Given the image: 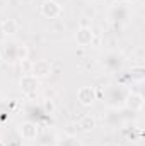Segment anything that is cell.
Listing matches in <instances>:
<instances>
[{
  "mask_svg": "<svg viewBox=\"0 0 145 146\" xmlns=\"http://www.w3.org/2000/svg\"><path fill=\"white\" fill-rule=\"evenodd\" d=\"M50 73V65H48V61H36L34 63V66H33V73L31 75H48Z\"/></svg>",
  "mask_w": 145,
  "mask_h": 146,
  "instance_id": "obj_11",
  "label": "cell"
},
{
  "mask_svg": "<svg viewBox=\"0 0 145 146\" xmlns=\"http://www.w3.org/2000/svg\"><path fill=\"white\" fill-rule=\"evenodd\" d=\"M92 126H94V121H92L91 117H84V119L80 121V129H84V131L91 129Z\"/></svg>",
  "mask_w": 145,
  "mask_h": 146,
  "instance_id": "obj_13",
  "label": "cell"
},
{
  "mask_svg": "<svg viewBox=\"0 0 145 146\" xmlns=\"http://www.w3.org/2000/svg\"><path fill=\"white\" fill-rule=\"evenodd\" d=\"M123 63H125V58H123V54L118 53V51H108V53L103 56V66H104L106 72L114 73V72H118V70H121Z\"/></svg>",
  "mask_w": 145,
  "mask_h": 146,
  "instance_id": "obj_2",
  "label": "cell"
},
{
  "mask_svg": "<svg viewBox=\"0 0 145 146\" xmlns=\"http://www.w3.org/2000/svg\"><path fill=\"white\" fill-rule=\"evenodd\" d=\"M135 2H138V0H123V3H126V5H130V3H135Z\"/></svg>",
  "mask_w": 145,
  "mask_h": 146,
  "instance_id": "obj_15",
  "label": "cell"
},
{
  "mask_svg": "<svg viewBox=\"0 0 145 146\" xmlns=\"http://www.w3.org/2000/svg\"><path fill=\"white\" fill-rule=\"evenodd\" d=\"M21 88L26 95H34L38 90V78L34 75H24L21 78Z\"/></svg>",
  "mask_w": 145,
  "mask_h": 146,
  "instance_id": "obj_5",
  "label": "cell"
},
{
  "mask_svg": "<svg viewBox=\"0 0 145 146\" xmlns=\"http://www.w3.org/2000/svg\"><path fill=\"white\" fill-rule=\"evenodd\" d=\"M19 133L24 139H34L38 136V126L34 122H24V124H21Z\"/></svg>",
  "mask_w": 145,
  "mask_h": 146,
  "instance_id": "obj_8",
  "label": "cell"
},
{
  "mask_svg": "<svg viewBox=\"0 0 145 146\" xmlns=\"http://www.w3.org/2000/svg\"><path fill=\"white\" fill-rule=\"evenodd\" d=\"M5 9V0H0V12Z\"/></svg>",
  "mask_w": 145,
  "mask_h": 146,
  "instance_id": "obj_16",
  "label": "cell"
},
{
  "mask_svg": "<svg viewBox=\"0 0 145 146\" xmlns=\"http://www.w3.org/2000/svg\"><path fill=\"white\" fill-rule=\"evenodd\" d=\"M80 146H87V145H80Z\"/></svg>",
  "mask_w": 145,
  "mask_h": 146,
  "instance_id": "obj_17",
  "label": "cell"
},
{
  "mask_svg": "<svg viewBox=\"0 0 145 146\" xmlns=\"http://www.w3.org/2000/svg\"><path fill=\"white\" fill-rule=\"evenodd\" d=\"M77 97H79V102L82 104V106H91L92 102H94V99H96V94H94V90L91 88V87H82V88H79V94H77Z\"/></svg>",
  "mask_w": 145,
  "mask_h": 146,
  "instance_id": "obj_7",
  "label": "cell"
},
{
  "mask_svg": "<svg viewBox=\"0 0 145 146\" xmlns=\"http://www.w3.org/2000/svg\"><path fill=\"white\" fill-rule=\"evenodd\" d=\"M58 146H80V143L75 136H65L63 139L58 141Z\"/></svg>",
  "mask_w": 145,
  "mask_h": 146,
  "instance_id": "obj_12",
  "label": "cell"
},
{
  "mask_svg": "<svg viewBox=\"0 0 145 146\" xmlns=\"http://www.w3.org/2000/svg\"><path fill=\"white\" fill-rule=\"evenodd\" d=\"M104 97H106V104L111 109H119L121 106H125L128 92L123 87H111V88H108Z\"/></svg>",
  "mask_w": 145,
  "mask_h": 146,
  "instance_id": "obj_1",
  "label": "cell"
},
{
  "mask_svg": "<svg viewBox=\"0 0 145 146\" xmlns=\"http://www.w3.org/2000/svg\"><path fill=\"white\" fill-rule=\"evenodd\" d=\"M92 29L91 27H85V26H82L79 31H77V34H75V41H77V44L79 46H89L91 42H92Z\"/></svg>",
  "mask_w": 145,
  "mask_h": 146,
  "instance_id": "obj_6",
  "label": "cell"
},
{
  "mask_svg": "<svg viewBox=\"0 0 145 146\" xmlns=\"http://www.w3.org/2000/svg\"><path fill=\"white\" fill-rule=\"evenodd\" d=\"M132 110H140L144 107V97L140 94H128L126 102H125Z\"/></svg>",
  "mask_w": 145,
  "mask_h": 146,
  "instance_id": "obj_9",
  "label": "cell"
},
{
  "mask_svg": "<svg viewBox=\"0 0 145 146\" xmlns=\"http://www.w3.org/2000/svg\"><path fill=\"white\" fill-rule=\"evenodd\" d=\"M17 31V22L14 19H5L0 22V33L3 34H14Z\"/></svg>",
  "mask_w": 145,
  "mask_h": 146,
  "instance_id": "obj_10",
  "label": "cell"
},
{
  "mask_svg": "<svg viewBox=\"0 0 145 146\" xmlns=\"http://www.w3.org/2000/svg\"><path fill=\"white\" fill-rule=\"evenodd\" d=\"M41 14L46 19H55L62 14V5L56 0H44L41 5Z\"/></svg>",
  "mask_w": 145,
  "mask_h": 146,
  "instance_id": "obj_4",
  "label": "cell"
},
{
  "mask_svg": "<svg viewBox=\"0 0 145 146\" xmlns=\"http://www.w3.org/2000/svg\"><path fill=\"white\" fill-rule=\"evenodd\" d=\"M109 17L114 22H119V24L128 22V19H130V7L126 3H123V2H116L111 7V10H109Z\"/></svg>",
  "mask_w": 145,
  "mask_h": 146,
  "instance_id": "obj_3",
  "label": "cell"
},
{
  "mask_svg": "<svg viewBox=\"0 0 145 146\" xmlns=\"http://www.w3.org/2000/svg\"><path fill=\"white\" fill-rule=\"evenodd\" d=\"M133 73H135V78H137V80H142V76H144V75H142V73H144V68L138 66V68L133 70Z\"/></svg>",
  "mask_w": 145,
  "mask_h": 146,
  "instance_id": "obj_14",
  "label": "cell"
}]
</instances>
